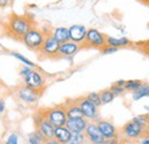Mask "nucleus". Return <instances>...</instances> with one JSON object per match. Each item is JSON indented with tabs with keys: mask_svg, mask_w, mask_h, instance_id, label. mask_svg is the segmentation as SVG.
Segmentation results:
<instances>
[{
	"mask_svg": "<svg viewBox=\"0 0 149 144\" xmlns=\"http://www.w3.org/2000/svg\"><path fill=\"white\" fill-rule=\"evenodd\" d=\"M88 120H86L85 118H77V119H68L65 127L71 131V133H85L87 125H88Z\"/></svg>",
	"mask_w": 149,
	"mask_h": 144,
	"instance_id": "obj_15",
	"label": "nucleus"
},
{
	"mask_svg": "<svg viewBox=\"0 0 149 144\" xmlns=\"http://www.w3.org/2000/svg\"><path fill=\"white\" fill-rule=\"evenodd\" d=\"M31 21L26 16H19V15H13L9 18L8 22V30L9 32L16 38L22 39L30 29H31Z\"/></svg>",
	"mask_w": 149,
	"mask_h": 144,
	"instance_id": "obj_1",
	"label": "nucleus"
},
{
	"mask_svg": "<svg viewBox=\"0 0 149 144\" xmlns=\"http://www.w3.org/2000/svg\"><path fill=\"white\" fill-rule=\"evenodd\" d=\"M51 35L54 37L60 44H63V43H67L70 40L69 28H65V27H57L55 29H53Z\"/></svg>",
	"mask_w": 149,
	"mask_h": 144,
	"instance_id": "obj_17",
	"label": "nucleus"
},
{
	"mask_svg": "<svg viewBox=\"0 0 149 144\" xmlns=\"http://www.w3.org/2000/svg\"><path fill=\"white\" fill-rule=\"evenodd\" d=\"M36 129L44 136L45 140H52L54 138V131L55 127L53 126L44 115H40L36 118Z\"/></svg>",
	"mask_w": 149,
	"mask_h": 144,
	"instance_id": "obj_10",
	"label": "nucleus"
},
{
	"mask_svg": "<svg viewBox=\"0 0 149 144\" xmlns=\"http://www.w3.org/2000/svg\"><path fill=\"white\" fill-rule=\"evenodd\" d=\"M100 93V102H101V105H107L109 103H111L112 100L115 99V95L112 93L110 89H107V90H103Z\"/></svg>",
	"mask_w": 149,
	"mask_h": 144,
	"instance_id": "obj_22",
	"label": "nucleus"
},
{
	"mask_svg": "<svg viewBox=\"0 0 149 144\" xmlns=\"http://www.w3.org/2000/svg\"><path fill=\"white\" fill-rule=\"evenodd\" d=\"M125 83H126V81H125V80H119V81H117L115 84H116V85H119V87H124V85H125Z\"/></svg>",
	"mask_w": 149,
	"mask_h": 144,
	"instance_id": "obj_36",
	"label": "nucleus"
},
{
	"mask_svg": "<svg viewBox=\"0 0 149 144\" xmlns=\"http://www.w3.org/2000/svg\"><path fill=\"white\" fill-rule=\"evenodd\" d=\"M101 51H102V53H103V54H110V53H115V52H117V51H118V49L106 45V46H104V47H103Z\"/></svg>",
	"mask_w": 149,
	"mask_h": 144,
	"instance_id": "obj_30",
	"label": "nucleus"
},
{
	"mask_svg": "<svg viewBox=\"0 0 149 144\" xmlns=\"http://www.w3.org/2000/svg\"><path fill=\"white\" fill-rule=\"evenodd\" d=\"M44 144H61L60 142H57L55 138H52V140H46Z\"/></svg>",
	"mask_w": 149,
	"mask_h": 144,
	"instance_id": "obj_34",
	"label": "nucleus"
},
{
	"mask_svg": "<svg viewBox=\"0 0 149 144\" xmlns=\"http://www.w3.org/2000/svg\"><path fill=\"white\" fill-rule=\"evenodd\" d=\"M86 98H87L91 103H93L95 106H97V107L101 105V102H100V93H99V92H95V91L90 92V93L86 96Z\"/></svg>",
	"mask_w": 149,
	"mask_h": 144,
	"instance_id": "obj_26",
	"label": "nucleus"
},
{
	"mask_svg": "<svg viewBox=\"0 0 149 144\" xmlns=\"http://www.w3.org/2000/svg\"><path fill=\"white\" fill-rule=\"evenodd\" d=\"M145 135L149 137V119H148V122H147V125H146V127H145Z\"/></svg>",
	"mask_w": 149,
	"mask_h": 144,
	"instance_id": "obj_38",
	"label": "nucleus"
},
{
	"mask_svg": "<svg viewBox=\"0 0 149 144\" xmlns=\"http://www.w3.org/2000/svg\"><path fill=\"white\" fill-rule=\"evenodd\" d=\"M107 45L112 46L116 49L119 47H124L130 45V40L126 37H122V38H116V37H107Z\"/></svg>",
	"mask_w": 149,
	"mask_h": 144,
	"instance_id": "obj_19",
	"label": "nucleus"
},
{
	"mask_svg": "<svg viewBox=\"0 0 149 144\" xmlns=\"http://www.w3.org/2000/svg\"><path fill=\"white\" fill-rule=\"evenodd\" d=\"M87 34V29L81 25V24H74L69 28V36L70 40L77 43V44H84L85 43V38Z\"/></svg>",
	"mask_w": 149,
	"mask_h": 144,
	"instance_id": "obj_13",
	"label": "nucleus"
},
{
	"mask_svg": "<svg viewBox=\"0 0 149 144\" xmlns=\"http://www.w3.org/2000/svg\"><path fill=\"white\" fill-rule=\"evenodd\" d=\"M8 1H9V2H12V1H13V0H8Z\"/></svg>",
	"mask_w": 149,
	"mask_h": 144,
	"instance_id": "obj_40",
	"label": "nucleus"
},
{
	"mask_svg": "<svg viewBox=\"0 0 149 144\" xmlns=\"http://www.w3.org/2000/svg\"><path fill=\"white\" fill-rule=\"evenodd\" d=\"M139 144H149V137L148 136H142L140 140H139Z\"/></svg>",
	"mask_w": 149,
	"mask_h": 144,
	"instance_id": "obj_32",
	"label": "nucleus"
},
{
	"mask_svg": "<svg viewBox=\"0 0 149 144\" xmlns=\"http://www.w3.org/2000/svg\"><path fill=\"white\" fill-rule=\"evenodd\" d=\"M72 133L65 126L62 127H55V131H54V138L57 142L61 144H68L70 138H71Z\"/></svg>",
	"mask_w": 149,
	"mask_h": 144,
	"instance_id": "obj_16",
	"label": "nucleus"
},
{
	"mask_svg": "<svg viewBox=\"0 0 149 144\" xmlns=\"http://www.w3.org/2000/svg\"><path fill=\"white\" fill-rule=\"evenodd\" d=\"M60 45L61 44L51 34H47L46 38H45V42H44L41 49L39 50V52H40V54L42 56H45V58L55 59V58H58Z\"/></svg>",
	"mask_w": 149,
	"mask_h": 144,
	"instance_id": "obj_5",
	"label": "nucleus"
},
{
	"mask_svg": "<svg viewBox=\"0 0 149 144\" xmlns=\"http://www.w3.org/2000/svg\"><path fill=\"white\" fill-rule=\"evenodd\" d=\"M141 85H142V82L139 81V80H129V81H126V83L124 85V89H125V91L134 92L136 89H139Z\"/></svg>",
	"mask_w": 149,
	"mask_h": 144,
	"instance_id": "obj_24",
	"label": "nucleus"
},
{
	"mask_svg": "<svg viewBox=\"0 0 149 144\" xmlns=\"http://www.w3.org/2000/svg\"><path fill=\"white\" fill-rule=\"evenodd\" d=\"M81 49V45L74 43L71 40L63 43L60 45V50H58V56H64V58H70L74 56V54H77Z\"/></svg>",
	"mask_w": 149,
	"mask_h": 144,
	"instance_id": "obj_14",
	"label": "nucleus"
},
{
	"mask_svg": "<svg viewBox=\"0 0 149 144\" xmlns=\"http://www.w3.org/2000/svg\"><path fill=\"white\" fill-rule=\"evenodd\" d=\"M46 34H44L41 30H39L37 28H31L24 36L22 37V42L23 44L29 47L32 51H39L45 42Z\"/></svg>",
	"mask_w": 149,
	"mask_h": 144,
	"instance_id": "obj_2",
	"label": "nucleus"
},
{
	"mask_svg": "<svg viewBox=\"0 0 149 144\" xmlns=\"http://www.w3.org/2000/svg\"><path fill=\"white\" fill-rule=\"evenodd\" d=\"M149 97V84L142 83V85L133 92V100H140L142 98Z\"/></svg>",
	"mask_w": 149,
	"mask_h": 144,
	"instance_id": "obj_20",
	"label": "nucleus"
},
{
	"mask_svg": "<svg viewBox=\"0 0 149 144\" xmlns=\"http://www.w3.org/2000/svg\"><path fill=\"white\" fill-rule=\"evenodd\" d=\"M85 136L88 144H106V138L100 133L96 122H88L85 130Z\"/></svg>",
	"mask_w": 149,
	"mask_h": 144,
	"instance_id": "obj_11",
	"label": "nucleus"
},
{
	"mask_svg": "<svg viewBox=\"0 0 149 144\" xmlns=\"http://www.w3.org/2000/svg\"><path fill=\"white\" fill-rule=\"evenodd\" d=\"M148 54H149V50H148Z\"/></svg>",
	"mask_w": 149,
	"mask_h": 144,
	"instance_id": "obj_42",
	"label": "nucleus"
},
{
	"mask_svg": "<svg viewBox=\"0 0 149 144\" xmlns=\"http://www.w3.org/2000/svg\"><path fill=\"white\" fill-rule=\"evenodd\" d=\"M148 119H149V114H142V115H138V116H134L132 120L136 121L138 124L142 125V126L146 127L147 122H148Z\"/></svg>",
	"mask_w": 149,
	"mask_h": 144,
	"instance_id": "obj_27",
	"label": "nucleus"
},
{
	"mask_svg": "<svg viewBox=\"0 0 149 144\" xmlns=\"http://www.w3.org/2000/svg\"><path fill=\"white\" fill-rule=\"evenodd\" d=\"M110 91L115 95V97H117V96H122L124 93L125 89H124V87H119V85L113 84L111 88H110Z\"/></svg>",
	"mask_w": 149,
	"mask_h": 144,
	"instance_id": "obj_28",
	"label": "nucleus"
},
{
	"mask_svg": "<svg viewBox=\"0 0 149 144\" xmlns=\"http://www.w3.org/2000/svg\"><path fill=\"white\" fill-rule=\"evenodd\" d=\"M26 141H28V144H44L46 140L44 138V136L36 129L35 131H32V133H30L28 135Z\"/></svg>",
	"mask_w": 149,
	"mask_h": 144,
	"instance_id": "obj_21",
	"label": "nucleus"
},
{
	"mask_svg": "<svg viewBox=\"0 0 149 144\" xmlns=\"http://www.w3.org/2000/svg\"><path fill=\"white\" fill-rule=\"evenodd\" d=\"M5 144H19V136L17 134L13 133L8 136V138L6 140V143Z\"/></svg>",
	"mask_w": 149,
	"mask_h": 144,
	"instance_id": "obj_29",
	"label": "nucleus"
},
{
	"mask_svg": "<svg viewBox=\"0 0 149 144\" xmlns=\"http://www.w3.org/2000/svg\"><path fill=\"white\" fill-rule=\"evenodd\" d=\"M5 108H6V105H5V102L2 99H0V114L5 112Z\"/></svg>",
	"mask_w": 149,
	"mask_h": 144,
	"instance_id": "obj_33",
	"label": "nucleus"
},
{
	"mask_svg": "<svg viewBox=\"0 0 149 144\" xmlns=\"http://www.w3.org/2000/svg\"><path fill=\"white\" fill-rule=\"evenodd\" d=\"M85 44L88 47H94V49H103L107 45V37L104 34L99 31L97 29H87V34L85 38Z\"/></svg>",
	"mask_w": 149,
	"mask_h": 144,
	"instance_id": "obj_6",
	"label": "nucleus"
},
{
	"mask_svg": "<svg viewBox=\"0 0 149 144\" xmlns=\"http://www.w3.org/2000/svg\"><path fill=\"white\" fill-rule=\"evenodd\" d=\"M68 144H87L85 133H72Z\"/></svg>",
	"mask_w": 149,
	"mask_h": 144,
	"instance_id": "obj_23",
	"label": "nucleus"
},
{
	"mask_svg": "<svg viewBox=\"0 0 149 144\" xmlns=\"http://www.w3.org/2000/svg\"><path fill=\"white\" fill-rule=\"evenodd\" d=\"M12 55L14 56V58H16L19 61H21L24 66H28V67H31V68H33V67H36V65L32 62V61H30L28 58H25L24 55H22L21 53H19V52H13L12 53Z\"/></svg>",
	"mask_w": 149,
	"mask_h": 144,
	"instance_id": "obj_25",
	"label": "nucleus"
},
{
	"mask_svg": "<svg viewBox=\"0 0 149 144\" xmlns=\"http://www.w3.org/2000/svg\"><path fill=\"white\" fill-rule=\"evenodd\" d=\"M23 82H24V85L33 89V90L41 91L42 88L45 87V77L42 76V74H40L37 71H31L26 76L23 77Z\"/></svg>",
	"mask_w": 149,
	"mask_h": 144,
	"instance_id": "obj_8",
	"label": "nucleus"
},
{
	"mask_svg": "<svg viewBox=\"0 0 149 144\" xmlns=\"http://www.w3.org/2000/svg\"><path fill=\"white\" fill-rule=\"evenodd\" d=\"M17 98H19L21 102L28 104V105H33L36 104L39 99V96H40V91L33 90L26 85H22L17 89Z\"/></svg>",
	"mask_w": 149,
	"mask_h": 144,
	"instance_id": "obj_9",
	"label": "nucleus"
},
{
	"mask_svg": "<svg viewBox=\"0 0 149 144\" xmlns=\"http://www.w3.org/2000/svg\"><path fill=\"white\" fill-rule=\"evenodd\" d=\"M142 1H145V2H148V4H149V0H142Z\"/></svg>",
	"mask_w": 149,
	"mask_h": 144,
	"instance_id": "obj_39",
	"label": "nucleus"
},
{
	"mask_svg": "<svg viewBox=\"0 0 149 144\" xmlns=\"http://www.w3.org/2000/svg\"><path fill=\"white\" fill-rule=\"evenodd\" d=\"M65 111H67V116L68 119H77V118H84L83 115V112L78 105V102H74V103H71L69 104L67 107H65Z\"/></svg>",
	"mask_w": 149,
	"mask_h": 144,
	"instance_id": "obj_18",
	"label": "nucleus"
},
{
	"mask_svg": "<svg viewBox=\"0 0 149 144\" xmlns=\"http://www.w3.org/2000/svg\"><path fill=\"white\" fill-rule=\"evenodd\" d=\"M9 4L8 0H0V7H6Z\"/></svg>",
	"mask_w": 149,
	"mask_h": 144,
	"instance_id": "obj_37",
	"label": "nucleus"
},
{
	"mask_svg": "<svg viewBox=\"0 0 149 144\" xmlns=\"http://www.w3.org/2000/svg\"><path fill=\"white\" fill-rule=\"evenodd\" d=\"M96 125H97V128H99L100 133L102 134V136L106 138V141L117 137V129H116V127H115V125L112 124L111 121L97 120Z\"/></svg>",
	"mask_w": 149,
	"mask_h": 144,
	"instance_id": "obj_12",
	"label": "nucleus"
},
{
	"mask_svg": "<svg viewBox=\"0 0 149 144\" xmlns=\"http://www.w3.org/2000/svg\"><path fill=\"white\" fill-rule=\"evenodd\" d=\"M32 71V68L31 67H28V66H23L22 68H21V72H19V74H21V76L22 77H24V76H26L29 73Z\"/></svg>",
	"mask_w": 149,
	"mask_h": 144,
	"instance_id": "obj_31",
	"label": "nucleus"
},
{
	"mask_svg": "<svg viewBox=\"0 0 149 144\" xmlns=\"http://www.w3.org/2000/svg\"><path fill=\"white\" fill-rule=\"evenodd\" d=\"M42 115L54 127L65 126L67 120H68L65 106H55L49 109H46Z\"/></svg>",
	"mask_w": 149,
	"mask_h": 144,
	"instance_id": "obj_3",
	"label": "nucleus"
},
{
	"mask_svg": "<svg viewBox=\"0 0 149 144\" xmlns=\"http://www.w3.org/2000/svg\"><path fill=\"white\" fill-rule=\"evenodd\" d=\"M78 105L83 112V115L86 120L90 122H96L99 119V112H97V106H95L93 103H91L86 97L81 98L78 100Z\"/></svg>",
	"mask_w": 149,
	"mask_h": 144,
	"instance_id": "obj_7",
	"label": "nucleus"
},
{
	"mask_svg": "<svg viewBox=\"0 0 149 144\" xmlns=\"http://www.w3.org/2000/svg\"><path fill=\"white\" fill-rule=\"evenodd\" d=\"M0 144H1V143H0Z\"/></svg>",
	"mask_w": 149,
	"mask_h": 144,
	"instance_id": "obj_43",
	"label": "nucleus"
},
{
	"mask_svg": "<svg viewBox=\"0 0 149 144\" xmlns=\"http://www.w3.org/2000/svg\"><path fill=\"white\" fill-rule=\"evenodd\" d=\"M106 144H119V141H118L117 137H116V138H112V140L106 141Z\"/></svg>",
	"mask_w": 149,
	"mask_h": 144,
	"instance_id": "obj_35",
	"label": "nucleus"
},
{
	"mask_svg": "<svg viewBox=\"0 0 149 144\" xmlns=\"http://www.w3.org/2000/svg\"><path fill=\"white\" fill-rule=\"evenodd\" d=\"M122 135L130 141L140 140L142 136H145V126L138 124L134 120H131L126 122L122 128Z\"/></svg>",
	"mask_w": 149,
	"mask_h": 144,
	"instance_id": "obj_4",
	"label": "nucleus"
},
{
	"mask_svg": "<svg viewBox=\"0 0 149 144\" xmlns=\"http://www.w3.org/2000/svg\"><path fill=\"white\" fill-rule=\"evenodd\" d=\"M148 28H149V23H148Z\"/></svg>",
	"mask_w": 149,
	"mask_h": 144,
	"instance_id": "obj_41",
	"label": "nucleus"
}]
</instances>
